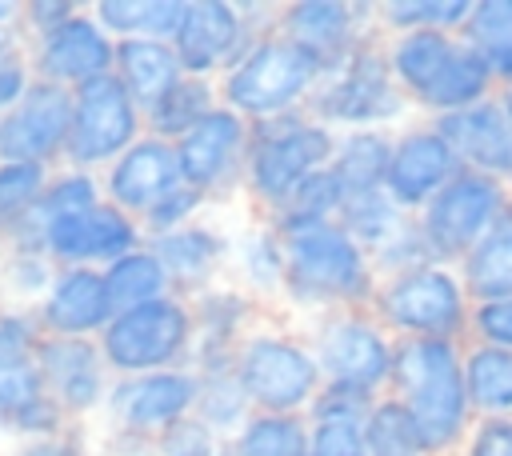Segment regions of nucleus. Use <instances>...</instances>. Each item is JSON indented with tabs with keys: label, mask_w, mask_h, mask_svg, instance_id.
I'll return each mask as SVG.
<instances>
[{
	"label": "nucleus",
	"mask_w": 512,
	"mask_h": 456,
	"mask_svg": "<svg viewBox=\"0 0 512 456\" xmlns=\"http://www.w3.org/2000/svg\"><path fill=\"white\" fill-rule=\"evenodd\" d=\"M284 292L276 316L304 328L328 312H368L372 292L380 284L368 252L332 220L296 236H284Z\"/></svg>",
	"instance_id": "nucleus-1"
},
{
	"label": "nucleus",
	"mask_w": 512,
	"mask_h": 456,
	"mask_svg": "<svg viewBox=\"0 0 512 456\" xmlns=\"http://www.w3.org/2000/svg\"><path fill=\"white\" fill-rule=\"evenodd\" d=\"M388 392L412 412L428 452H436V456L460 452V444L472 428V408H468V392H464V344L396 340Z\"/></svg>",
	"instance_id": "nucleus-2"
},
{
	"label": "nucleus",
	"mask_w": 512,
	"mask_h": 456,
	"mask_svg": "<svg viewBox=\"0 0 512 456\" xmlns=\"http://www.w3.org/2000/svg\"><path fill=\"white\" fill-rule=\"evenodd\" d=\"M384 60L396 88L420 120H436L496 96L484 60L456 32H400L384 36Z\"/></svg>",
	"instance_id": "nucleus-3"
},
{
	"label": "nucleus",
	"mask_w": 512,
	"mask_h": 456,
	"mask_svg": "<svg viewBox=\"0 0 512 456\" xmlns=\"http://www.w3.org/2000/svg\"><path fill=\"white\" fill-rule=\"evenodd\" d=\"M336 152V132L304 108L248 124V152L240 172V200L252 216H272L308 176L324 172Z\"/></svg>",
	"instance_id": "nucleus-4"
},
{
	"label": "nucleus",
	"mask_w": 512,
	"mask_h": 456,
	"mask_svg": "<svg viewBox=\"0 0 512 456\" xmlns=\"http://www.w3.org/2000/svg\"><path fill=\"white\" fill-rule=\"evenodd\" d=\"M304 112L320 120L324 128H332L336 136L340 132H396L416 116L408 96L396 88L388 72L380 32H372L364 44H356L344 60H336L320 76Z\"/></svg>",
	"instance_id": "nucleus-5"
},
{
	"label": "nucleus",
	"mask_w": 512,
	"mask_h": 456,
	"mask_svg": "<svg viewBox=\"0 0 512 456\" xmlns=\"http://www.w3.org/2000/svg\"><path fill=\"white\" fill-rule=\"evenodd\" d=\"M232 372L252 412H280V416H304L324 384L304 328H296L276 312H268L240 340L232 356Z\"/></svg>",
	"instance_id": "nucleus-6"
},
{
	"label": "nucleus",
	"mask_w": 512,
	"mask_h": 456,
	"mask_svg": "<svg viewBox=\"0 0 512 456\" xmlns=\"http://www.w3.org/2000/svg\"><path fill=\"white\" fill-rule=\"evenodd\" d=\"M320 76H324V64L308 48H300L296 40L276 32V24H272L216 80V92H220L224 108H232L236 116L256 124V120H272L284 112H300L308 104V96L316 92Z\"/></svg>",
	"instance_id": "nucleus-7"
},
{
	"label": "nucleus",
	"mask_w": 512,
	"mask_h": 456,
	"mask_svg": "<svg viewBox=\"0 0 512 456\" xmlns=\"http://www.w3.org/2000/svg\"><path fill=\"white\" fill-rule=\"evenodd\" d=\"M372 320L392 340H452L468 344V316L472 300L464 280L448 264H416L396 276H380L372 304Z\"/></svg>",
	"instance_id": "nucleus-8"
},
{
	"label": "nucleus",
	"mask_w": 512,
	"mask_h": 456,
	"mask_svg": "<svg viewBox=\"0 0 512 456\" xmlns=\"http://www.w3.org/2000/svg\"><path fill=\"white\" fill-rule=\"evenodd\" d=\"M100 356L116 376H144V372H168L188 368L192 360V312L188 300L168 292L160 300H148L140 308L116 312L104 332L96 336Z\"/></svg>",
	"instance_id": "nucleus-9"
},
{
	"label": "nucleus",
	"mask_w": 512,
	"mask_h": 456,
	"mask_svg": "<svg viewBox=\"0 0 512 456\" xmlns=\"http://www.w3.org/2000/svg\"><path fill=\"white\" fill-rule=\"evenodd\" d=\"M36 344L40 328L32 312L0 308V436H8L12 444L52 436L72 424L60 404L44 392Z\"/></svg>",
	"instance_id": "nucleus-10"
},
{
	"label": "nucleus",
	"mask_w": 512,
	"mask_h": 456,
	"mask_svg": "<svg viewBox=\"0 0 512 456\" xmlns=\"http://www.w3.org/2000/svg\"><path fill=\"white\" fill-rule=\"evenodd\" d=\"M276 24V4L252 0H184V16L172 32V52L184 76L220 80L244 48Z\"/></svg>",
	"instance_id": "nucleus-11"
},
{
	"label": "nucleus",
	"mask_w": 512,
	"mask_h": 456,
	"mask_svg": "<svg viewBox=\"0 0 512 456\" xmlns=\"http://www.w3.org/2000/svg\"><path fill=\"white\" fill-rule=\"evenodd\" d=\"M508 196H512V188L500 176H484V172L460 168L416 212V232L424 240L428 260L456 268L476 248V240L492 228V220L500 216Z\"/></svg>",
	"instance_id": "nucleus-12"
},
{
	"label": "nucleus",
	"mask_w": 512,
	"mask_h": 456,
	"mask_svg": "<svg viewBox=\"0 0 512 456\" xmlns=\"http://www.w3.org/2000/svg\"><path fill=\"white\" fill-rule=\"evenodd\" d=\"M324 384L360 392L368 400L388 392L396 340L372 320V312H328L304 324Z\"/></svg>",
	"instance_id": "nucleus-13"
},
{
	"label": "nucleus",
	"mask_w": 512,
	"mask_h": 456,
	"mask_svg": "<svg viewBox=\"0 0 512 456\" xmlns=\"http://www.w3.org/2000/svg\"><path fill=\"white\" fill-rule=\"evenodd\" d=\"M140 136H144V112L112 72L72 88V120L64 144L68 168H84L100 176Z\"/></svg>",
	"instance_id": "nucleus-14"
},
{
	"label": "nucleus",
	"mask_w": 512,
	"mask_h": 456,
	"mask_svg": "<svg viewBox=\"0 0 512 456\" xmlns=\"http://www.w3.org/2000/svg\"><path fill=\"white\" fill-rule=\"evenodd\" d=\"M244 152H248V120L236 116L224 104H216L196 128H188L172 144L180 180L188 188L204 192L212 208H220L228 200H240Z\"/></svg>",
	"instance_id": "nucleus-15"
},
{
	"label": "nucleus",
	"mask_w": 512,
	"mask_h": 456,
	"mask_svg": "<svg viewBox=\"0 0 512 456\" xmlns=\"http://www.w3.org/2000/svg\"><path fill=\"white\" fill-rule=\"evenodd\" d=\"M192 408H196V372L192 368L116 376L104 396V408H100V428L156 440L176 420L192 416Z\"/></svg>",
	"instance_id": "nucleus-16"
},
{
	"label": "nucleus",
	"mask_w": 512,
	"mask_h": 456,
	"mask_svg": "<svg viewBox=\"0 0 512 456\" xmlns=\"http://www.w3.org/2000/svg\"><path fill=\"white\" fill-rule=\"evenodd\" d=\"M144 232L140 224L112 208L108 200H100L96 208L72 212V216H56L40 228V252L56 264V268H96L104 272L112 260H120L124 252L140 248Z\"/></svg>",
	"instance_id": "nucleus-17"
},
{
	"label": "nucleus",
	"mask_w": 512,
	"mask_h": 456,
	"mask_svg": "<svg viewBox=\"0 0 512 456\" xmlns=\"http://www.w3.org/2000/svg\"><path fill=\"white\" fill-rule=\"evenodd\" d=\"M36 368H40L44 392L60 404V412L72 424L100 420L104 396L112 388V372H108L96 340L40 336V344H36Z\"/></svg>",
	"instance_id": "nucleus-18"
},
{
	"label": "nucleus",
	"mask_w": 512,
	"mask_h": 456,
	"mask_svg": "<svg viewBox=\"0 0 512 456\" xmlns=\"http://www.w3.org/2000/svg\"><path fill=\"white\" fill-rule=\"evenodd\" d=\"M112 36L92 20L88 4L56 24L52 32H40L32 40H24V56H28V68L36 80L44 84H60V88H80L96 76H108L112 72Z\"/></svg>",
	"instance_id": "nucleus-19"
},
{
	"label": "nucleus",
	"mask_w": 512,
	"mask_h": 456,
	"mask_svg": "<svg viewBox=\"0 0 512 456\" xmlns=\"http://www.w3.org/2000/svg\"><path fill=\"white\" fill-rule=\"evenodd\" d=\"M276 32L308 48L324 72L376 32L372 0H288L276 4Z\"/></svg>",
	"instance_id": "nucleus-20"
},
{
	"label": "nucleus",
	"mask_w": 512,
	"mask_h": 456,
	"mask_svg": "<svg viewBox=\"0 0 512 456\" xmlns=\"http://www.w3.org/2000/svg\"><path fill=\"white\" fill-rule=\"evenodd\" d=\"M68 120H72V92L60 84L32 80L24 100L0 116V160H24L44 168L64 164Z\"/></svg>",
	"instance_id": "nucleus-21"
},
{
	"label": "nucleus",
	"mask_w": 512,
	"mask_h": 456,
	"mask_svg": "<svg viewBox=\"0 0 512 456\" xmlns=\"http://www.w3.org/2000/svg\"><path fill=\"white\" fill-rule=\"evenodd\" d=\"M456 172H460V160L452 156V148L444 144V136L428 120H408L404 128L392 132L384 192L396 208L416 216L428 204V196L440 184H448Z\"/></svg>",
	"instance_id": "nucleus-22"
},
{
	"label": "nucleus",
	"mask_w": 512,
	"mask_h": 456,
	"mask_svg": "<svg viewBox=\"0 0 512 456\" xmlns=\"http://www.w3.org/2000/svg\"><path fill=\"white\" fill-rule=\"evenodd\" d=\"M188 312H192V360H188V368L232 364L240 340L268 316V308L256 304L232 280H216L204 292L188 296Z\"/></svg>",
	"instance_id": "nucleus-23"
},
{
	"label": "nucleus",
	"mask_w": 512,
	"mask_h": 456,
	"mask_svg": "<svg viewBox=\"0 0 512 456\" xmlns=\"http://www.w3.org/2000/svg\"><path fill=\"white\" fill-rule=\"evenodd\" d=\"M148 248L156 252L164 276H168V288L176 296H196L204 292L208 284L216 280H228V248H232V228H224L212 212L176 228V232H164V236H152Z\"/></svg>",
	"instance_id": "nucleus-24"
},
{
	"label": "nucleus",
	"mask_w": 512,
	"mask_h": 456,
	"mask_svg": "<svg viewBox=\"0 0 512 456\" xmlns=\"http://www.w3.org/2000/svg\"><path fill=\"white\" fill-rule=\"evenodd\" d=\"M428 124L444 136V144L452 148L460 168H472V172H484V176H500L508 184V172H512V120L504 116L496 96H488V100H480L472 108L436 116Z\"/></svg>",
	"instance_id": "nucleus-25"
},
{
	"label": "nucleus",
	"mask_w": 512,
	"mask_h": 456,
	"mask_svg": "<svg viewBox=\"0 0 512 456\" xmlns=\"http://www.w3.org/2000/svg\"><path fill=\"white\" fill-rule=\"evenodd\" d=\"M180 184V172H176V156H172V144L168 140H156V136H140L132 148H124L104 172H100V192L112 208L128 212L132 220H140L168 188Z\"/></svg>",
	"instance_id": "nucleus-26"
},
{
	"label": "nucleus",
	"mask_w": 512,
	"mask_h": 456,
	"mask_svg": "<svg viewBox=\"0 0 512 456\" xmlns=\"http://www.w3.org/2000/svg\"><path fill=\"white\" fill-rule=\"evenodd\" d=\"M32 320L40 336H76V340H96L104 324L112 320L108 296H104V276L96 268H56V280L48 296L32 308Z\"/></svg>",
	"instance_id": "nucleus-27"
},
{
	"label": "nucleus",
	"mask_w": 512,
	"mask_h": 456,
	"mask_svg": "<svg viewBox=\"0 0 512 456\" xmlns=\"http://www.w3.org/2000/svg\"><path fill=\"white\" fill-rule=\"evenodd\" d=\"M284 272H288V256H284V236L264 220V216H244L232 228V248H228V280L236 288H244L256 304H264L268 312H276L280 292H284Z\"/></svg>",
	"instance_id": "nucleus-28"
},
{
	"label": "nucleus",
	"mask_w": 512,
	"mask_h": 456,
	"mask_svg": "<svg viewBox=\"0 0 512 456\" xmlns=\"http://www.w3.org/2000/svg\"><path fill=\"white\" fill-rule=\"evenodd\" d=\"M112 76L124 84V92L136 100L140 112H148L184 72L176 64V52L168 40H116L112 48Z\"/></svg>",
	"instance_id": "nucleus-29"
},
{
	"label": "nucleus",
	"mask_w": 512,
	"mask_h": 456,
	"mask_svg": "<svg viewBox=\"0 0 512 456\" xmlns=\"http://www.w3.org/2000/svg\"><path fill=\"white\" fill-rule=\"evenodd\" d=\"M456 272L472 304L512 296V196L504 200L492 228L476 240V248L456 264Z\"/></svg>",
	"instance_id": "nucleus-30"
},
{
	"label": "nucleus",
	"mask_w": 512,
	"mask_h": 456,
	"mask_svg": "<svg viewBox=\"0 0 512 456\" xmlns=\"http://www.w3.org/2000/svg\"><path fill=\"white\" fill-rule=\"evenodd\" d=\"M456 36L484 60L496 92L512 88V0H472Z\"/></svg>",
	"instance_id": "nucleus-31"
},
{
	"label": "nucleus",
	"mask_w": 512,
	"mask_h": 456,
	"mask_svg": "<svg viewBox=\"0 0 512 456\" xmlns=\"http://www.w3.org/2000/svg\"><path fill=\"white\" fill-rule=\"evenodd\" d=\"M464 392L472 420L512 416V348L464 344Z\"/></svg>",
	"instance_id": "nucleus-32"
},
{
	"label": "nucleus",
	"mask_w": 512,
	"mask_h": 456,
	"mask_svg": "<svg viewBox=\"0 0 512 456\" xmlns=\"http://www.w3.org/2000/svg\"><path fill=\"white\" fill-rule=\"evenodd\" d=\"M336 224L368 252V260L376 252H384L396 236H404L412 228V212L396 208L388 200L384 188H372V192H356V196H344L340 212H336Z\"/></svg>",
	"instance_id": "nucleus-33"
},
{
	"label": "nucleus",
	"mask_w": 512,
	"mask_h": 456,
	"mask_svg": "<svg viewBox=\"0 0 512 456\" xmlns=\"http://www.w3.org/2000/svg\"><path fill=\"white\" fill-rule=\"evenodd\" d=\"M92 20L116 40H172L180 16H184V0H92L88 4Z\"/></svg>",
	"instance_id": "nucleus-34"
},
{
	"label": "nucleus",
	"mask_w": 512,
	"mask_h": 456,
	"mask_svg": "<svg viewBox=\"0 0 512 456\" xmlns=\"http://www.w3.org/2000/svg\"><path fill=\"white\" fill-rule=\"evenodd\" d=\"M220 104V92H216V80H204V76H180L148 112H144V132L156 136V140H168L176 144L188 128H196L212 108Z\"/></svg>",
	"instance_id": "nucleus-35"
},
{
	"label": "nucleus",
	"mask_w": 512,
	"mask_h": 456,
	"mask_svg": "<svg viewBox=\"0 0 512 456\" xmlns=\"http://www.w3.org/2000/svg\"><path fill=\"white\" fill-rule=\"evenodd\" d=\"M388 148H392V132H340L336 152L328 160V172L340 184V192L356 196V192L384 188Z\"/></svg>",
	"instance_id": "nucleus-36"
},
{
	"label": "nucleus",
	"mask_w": 512,
	"mask_h": 456,
	"mask_svg": "<svg viewBox=\"0 0 512 456\" xmlns=\"http://www.w3.org/2000/svg\"><path fill=\"white\" fill-rule=\"evenodd\" d=\"M100 276H104V296H108L112 316L116 312H128V308H140V304L160 300V296L172 292L168 288V276H164V268L156 260V252L148 248V240L140 248L124 252L120 260H112Z\"/></svg>",
	"instance_id": "nucleus-37"
},
{
	"label": "nucleus",
	"mask_w": 512,
	"mask_h": 456,
	"mask_svg": "<svg viewBox=\"0 0 512 456\" xmlns=\"http://www.w3.org/2000/svg\"><path fill=\"white\" fill-rule=\"evenodd\" d=\"M196 372V408L192 416L200 424H208L220 440L236 436V428L252 416V404L232 372V364H208V368H192Z\"/></svg>",
	"instance_id": "nucleus-38"
},
{
	"label": "nucleus",
	"mask_w": 512,
	"mask_h": 456,
	"mask_svg": "<svg viewBox=\"0 0 512 456\" xmlns=\"http://www.w3.org/2000/svg\"><path fill=\"white\" fill-rule=\"evenodd\" d=\"M340 204H344V192H340V184L332 180V172L324 168V172L308 176V180H304L272 216H264V220H268L280 236H296V232L332 224L336 212H340Z\"/></svg>",
	"instance_id": "nucleus-39"
},
{
	"label": "nucleus",
	"mask_w": 512,
	"mask_h": 456,
	"mask_svg": "<svg viewBox=\"0 0 512 456\" xmlns=\"http://www.w3.org/2000/svg\"><path fill=\"white\" fill-rule=\"evenodd\" d=\"M236 456H308V420L280 412H252L236 436H228Z\"/></svg>",
	"instance_id": "nucleus-40"
},
{
	"label": "nucleus",
	"mask_w": 512,
	"mask_h": 456,
	"mask_svg": "<svg viewBox=\"0 0 512 456\" xmlns=\"http://www.w3.org/2000/svg\"><path fill=\"white\" fill-rule=\"evenodd\" d=\"M360 436H364L372 456H416V452H428L424 436H420V424L412 420V412L392 392L372 400V408L360 420Z\"/></svg>",
	"instance_id": "nucleus-41"
},
{
	"label": "nucleus",
	"mask_w": 512,
	"mask_h": 456,
	"mask_svg": "<svg viewBox=\"0 0 512 456\" xmlns=\"http://www.w3.org/2000/svg\"><path fill=\"white\" fill-rule=\"evenodd\" d=\"M472 0H380L376 4V32L400 36V32H460L468 20Z\"/></svg>",
	"instance_id": "nucleus-42"
},
{
	"label": "nucleus",
	"mask_w": 512,
	"mask_h": 456,
	"mask_svg": "<svg viewBox=\"0 0 512 456\" xmlns=\"http://www.w3.org/2000/svg\"><path fill=\"white\" fill-rule=\"evenodd\" d=\"M56 280V264L40 248H8L0 256V308L32 312Z\"/></svg>",
	"instance_id": "nucleus-43"
},
{
	"label": "nucleus",
	"mask_w": 512,
	"mask_h": 456,
	"mask_svg": "<svg viewBox=\"0 0 512 456\" xmlns=\"http://www.w3.org/2000/svg\"><path fill=\"white\" fill-rule=\"evenodd\" d=\"M44 164H24V160H0V228H16L40 200L48 184Z\"/></svg>",
	"instance_id": "nucleus-44"
},
{
	"label": "nucleus",
	"mask_w": 512,
	"mask_h": 456,
	"mask_svg": "<svg viewBox=\"0 0 512 456\" xmlns=\"http://www.w3.org/2000/svg\"><path fill=\"white\" fill-rule=\"evenodd\" d=\"M212 212V204H208V196L204 192H196V188H188L184 180L176 184V188H168L136 224H140V232H144V240H152V236H164V232H176V228H184V224H192V220H200V216H208Z\"/></svg>",
	"instance_id": "nucleus-45"
},
{
	"label": "nucleus",
	"mask_w": 512,
	"mask_h": 456,
	"mask_svg": "<svg viewBox=\"0 0 512 456\" xmlns=\"http://www.w3.org/2000/svg\"><path fill=\"white\" fill-rule=\"evenodd\" d=\"M220 444L224 440L208 424H200L196 416H184V420H176L172 428H164L152 440V452L156 456H216Z\"/></svg>",
	"instance_id": "nucleus-46"
},
{
	"label": "nucleus",
	"mask_w": 512,
	"mask_h": 456,
	"mask_svg": "<svg viewBox=\"0 0 512 456\" xmlns=\"http://www.w3.org/2000/svg\"><path fill=\"white\" fill-rule=\"evenodd\" d=\"M308 456H372L356 420H308Z\"/></svg>",
	"instance_id": "nucleus-47"
},
{
	"label": "nucleus",
	"mask_w": 512,
	"mask_h": 456,
	"mask_svg": "<svg viewBox=\"0 0 512 456\" xmlns=\"http://www.w3.org/2000/svg\"><path fill=\"white\" fill-rule=\"evenodd\" d=\"M468 344L512 348V296L472 304V316H468Z\"/></svg>",
	"instance_id": "nucleus-48"
},
{
	"label": "nucleus",
	"mask_w": 512,
	"mask_h": 456,
	"mask_svg": "<svg viewBox=\"0 0 512 456\" xmlns=\"http://www.w3.org/2000/svg\"><path fill=\"white\" fill-rule=\"evenodd\" d=\"M8 456H92V424H68L52 436L20 440Z\"/></svg>",
	"instance_id": "nucleus-49"
},
{
	"label": "nucleus",
	"mask_w": 512,
	"mask_h": 456,
	"mask_svg": "<svg viewBox=\"0 0 512 456\" xmlns=\"http://www.w3.org/2000/svg\"><path fill=\"white\" fill-rule=\"evenodd\" d=\"M368 408H372V400H368V396L348 392V388L320 384V392H316V400L308 404L304 420H356V424H360Z\"/></svg>",
	"instance_id": "nucleus-50"
},
{
	"label": "nucleus",
	"mask_w": 512,
	"mask_h": 456,
	"mask_svg": "<svg viewBox=\"0 0 512 456\" xmlns=\"http://www.w3.org/2000/svg\"><path fill=\"white\" fill-rule=\"evenodd\" d=\"M456 456H512V416L472 420Z\"/></svg>",
	"instance_id": "nucleus-51"
},
{
	"label": "nucleus",
	"mask_w": 512,
	"mask_h": 456,
	"mask_svg": "<svg viewBox=\"0 0 512 456\" xmlns=\"http://www.w3.org/2000/svg\"><path fill=\"white\" fill-rule=\"evenodd\" d=\"M80 8H84L80 0H20V24L16 28L24 40H32V36L52 32L56 24L72 20Z\"/></svg>",
	"instance_id": "nucleus-52"
},
{
	"label": "nucleus",
	"mask_w": 512,
	"mask_h": 456,
	"mask_svg": "<svg viewBox=\"0 0 512 456\" xmlns=\"http://www.w3.org/2000/svg\"><path fill=\"white\" fill-rule=\"evenodd\" d=\"M32 80H36V76H32L24 52H16V56H8V60L0 64V116L12 112V108L24 100V92L32 88Z\"/></svg>",
	"instance_id": "nucleus-53"
},
{
	"label": "nucleus",
	"mask_w": 512,
	"mask_h": 456,
	"mask_svg": "<svg viewBox=\"0 0 512 456\" xmlns=\"http://www.w3.org/2000/svg\"><path fill=\"white\" fill-rule=\"evenodd\" d=\"M92 456H156V452H152V440H144V436L96 428L92 432Z\"/></svg>",
	"instance_id": "nucleus-54"
},
{
	"label": "nucleus",
	"mask_w": 512,
	"mask_h": 456,
	"mask_svg": "<svg viewBox=\"0 0 512 456\" xmlns=\"http://www.w3.org/2000/svg\"><path fill=\"white\" fill-rule=\"evenodd\" d=\"M16 52H24V36H20L16 28H8V32H0V64H4L8 56H16Z\"/></svg>",
	"instance_id": "nucleus-55"
},
{
	"label": "nucleus",
	"mask_w": 512,
	"mask_h": 456,
	"mask_svg": "<svg viewBox=\"0 0 512 456\" xmlns=\"http://www.w3.org/2000/svg\"><path fill=\"white\" fill-rule=\"evenodd\" d=\"M20 24V0H0V32L16 28ZM20 32V28H16Z\"/></svg>",
	"instance_id": "nucleus-56"
},
{
	"label": "nucleus",
	"mask_w": 512,
	"mask_h": 456,
	"mask_svg": "<svg viewBox=\"0 0 512 456\" xmlns=\"http://www.w3.org/2000/svg\"><path fill=\"white\" fill-rule=\"evenodd\" d=\"M216 456H236V452H232V448H228V440H224V444H220V452H216Z\"/></svg>",
	"instance_id": "nucleus-57"
},
{
	"label": "nucleus",
	"mask_w": 512,
	"mask_h": 456,
	"mask_svg": "<svg viewBox=\"0 0 512 456\" xmlns=\"http://www.w3.org/2000/svg\"><path fill=\"white\" fill-rule=\"evenodd\" d=\"M8 252V236H4V228H0V256Z\"/></svg>",
	"instance_id": "nucleus-58"
},
{
	"label": "nucleus",
	"mask_w": 512,
	"mask_h": 456,
	"mask_svg": "<svg viewBox=\"0 0 512 456\" xmlns=\"http://www.w3.org/2000/svg\"><path fill=\"white\" fill-rule=\"evenodd\" d=\"M416 456H436V452H416Z\"/></svg>",
	"instance_id": "nucleus-59"
},
{
	"label": "nucleus",
	"mask_w": 512,
	"mask_h": 456,
	"mask_svg": "<svg viewBox=\"0 0 512 456\" xmlns=\"http://www.w3.org/2000/svg\"><path fill=\"white\" fill-rule=\"evenodd\" d=\"M508 184H512V172H508Z\"/></svg>",
	"instance_id": "nucleus-60"
}]
</instances>
